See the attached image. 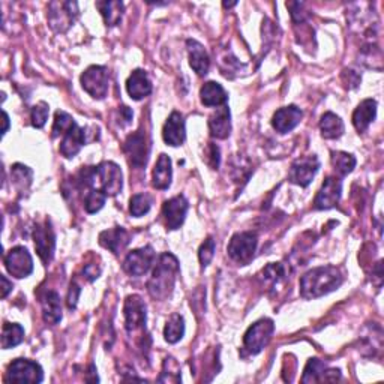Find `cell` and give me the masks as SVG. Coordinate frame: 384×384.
<instances>
[{
    "mask_svg": "<svg viewBox=\"0 0 384 384\" xmlns=\"http://www.w3.org/2000/svg\"><path fill=\"white\" fill-rule=\"evenodd\" d=\"M155 260H157V254H155L150 246L134 250L126 255L123 261V270L131 277H143L150 270Z\"/></svg>",
    "mask_w": 384,
    "mask_h": 384,
    "instance_id": "cell-8",
    "label": "cell"
},
{
    "mask_svg": "<svg viewBox=\"0 0 384 384\" xmlns=\"http://www.w3.org/2000/svg\"><path fill=\"white\" fill-rule=\"evenodd\" d=\"M86 144V131L80 128L77 123L72 125L69 130L63 135L60 143V153L65 158H74Z\"/></svg>",
    "mask_w": 384,
    "mask_h": 384,
    "instance_id": "cell-20",
    "label": "cell"
},
{
    "mask_svg": "<svg viewBox=\"0 0 384 384\" xmlns=\"http://www.w3.org/2000/svg\"><path fill=\"white\" fill-rule=\"evenodd\" d=\"M219 149L218 146H215L213 143H209V157H207V164L213 170H218L219 167Z\"/></svg>",
    "mask_w": 384,
    "mask_h": 384,
    "instance_id": "cell-41",
    "label": "cell"
},
{
    "mask_svg": "<svg viewBox=\"0 0 384 384\" xmlns=\"http://www.w3.org/2000/svg\"><path fill=\"white\" fill-rule=\"evenodd\" d=\"M302 117H304V113H302V110L297 108L296 105L282 107L275 114H273L272 126L275 128L279 134H287L295 130V128L300 123Z\"/></svg>",
    "mask_w": 384,
    "mask_h": 384,
    "instance_id": "cell-17",
    "label": "cell"
},
{
    "mask_svg": "<svg viewBox=\"0 0 384 384\" xmlns=\"http://www.w3.org/2000/svg\"><path fill=\"white\" fill-rule=\"evenodd\" d=\"M344 277L335 266L315 268L300 278V295L305 299H317L341 287Z\"/></svg>",
    "mask_w": 384,
    "mask_h": 384,
    "instance_id": "cell-1",
    "label": "cell"
},
{
    "mask_svg": "<svg viewBox=\"0 0 384 384\" xmlns=\"http://www.w3.org/2000/svg\"><path fill=\"white\" fill-rule=\"evenodd\" d=\"M320 131H322V135L327 140L340 139L344 134V122L335 113H324L322 116V121H320Z\"/></svg>",
    "mask_w": 384,
    "mask_h": 384,
    "instance_id": "cell-28",
    "label": "cell"
},
{
    "mask_svg": "<svg viewBox=\"0 0 384 384\" xmlns=\"http://www.w3.org/2000/svg\"><path fill=\"white\" fill-rule=\"evenodd\" d=\"M74 119H72L68 113L65 112H58L56 117H54V125H53V137H59V135H65V132L69 130V128L74 125Z\"/></svg>",
    "mask_w": 384,
    "mask_h": 384,
    "instance_id": "cell-36",
    "label": "cell"
},
{
    "mask_svg": "<svg viewBox=\"0 0 384 384\" xmlns=\"http://www.w3.org/2000/svg\"><path fill=\"white\" fill-rule=\"evenodd\" d=\"M200 99L206 107H222L227 104L228 95L216 81H207L200 90Z\"/></svg>",
    "mask_w": 384,
    "mask_h": 384,
    "instance_id": "cell-26",
    "label": "cell"
},
{
    "mask_svg": "<svg viewBox=\"0 0 384 384\" xmlns=\"http://www.w3.org/2000/svg\"><path fill=\"white\" fill-rule=\"evenodd\" d=\"M105 200H107V195L104 194L103 191L99 189H90L86 192V197H85V209L87 213H96L99 212L101 209L104 207L105 204Z\"/></svg>",
    "mask_w": 384,
    "mask_h": 384,
    "instance_id": "cell-35",
    "label": "cell"
},
{
    "mask_svg": "<svg viewBox=\"0 0 384 384\" xmlns=\"http://www.w3.org/2000/svg\"><path fill=\"white\" fill-rule=\"evenodd\" d=\"M185 335V320L179 314H173L164 329V338L170 344L179 342Z\"/></svg>",
    "mask_w": 384,
    "mask_h": 384,
    "instance_id": "cell-30",
    "label": "cell"
},
{
    "mask_svg": "<svg viewBox=\"0 0 384 384\" xmlns=\"http://www.w3.org/2000/svg\"><path fill=\"white\" fill-rule=\"evenodd\" d=\"M209 131L213 139L224 140L232 132V116L228 105L216 108V112L209 117Z\"/></svg>",
    "mask_w": 384,
    "mask_h": 384,
    "instance_id": "cell-19",
    "label": "cell"
},
{
    "mask_svg": "<svg viewBox=\"0 0 384 384\" xmlns=\"http://www.w3.org/2000/svg\"><path fill=\"white\" fill-rule=\"evenodd\" d=\"M44 380V371L40 363L29 359H15L8 367L5 381L20 384H38Z\"/></svg>",
    "mask_w": 384,
    "mask_h": 384,
    "instance_id": "cell-3",
    "label": "cell"
},
{
    "mask_svg": "<svg viewBox=\"0 0 384 384\" xmlns=\"http://www.w3.org/2000/svg\"><path fill=\"white\" fill-rule=\"evenodd\" d=\"M11 176L14 180V185L18 189H27L32 184V170L26 166H21V164H15L11 170Z\"/></svg>",
    "mask_w": 384,
    "mask_h": 384,
    "instance_id": "cell-34",
    "label": "cell"
},
{
    "mask_svg": "<svg viewBox=\"0 0 384 384\" xmlns=\"http://www.w3.org/2000/svg\"><path fill=\"white\" fill-rule=\"evenodd\" d=\"M5 268L14 278H27L33 272V260L24 246H15L5 255Z\"/></svg>",
    "mask_w": 384,
    "mask_h": 384,
    "instance_id": "cell-10",
    "label": "cell"
},
{
    "mask_svg": "<svg viewBox=\"0 0 384 384\" xmlns=\"http://www.w3.org/2000/svg\"><path fill=\"white\" fill-rule=\"evenodd\" d=\"M126 90L130 96L135 101H141L152 94V81L148 72L143 69H135L126 81Z\"/></svg>",
    "mask_w": 384,
    "mask_h": 384,
    "instance_id": "cell-21",
    "label": "cell"
},
{
    "mask_svg": "<svg viewBox=\"0 0 384 384\" xmlns=\"http://www.w3.org/2000/svg\"><path fill=\"white\" fill-rule=\"evenodd\" d=\"M149 141L143 131H137L128 137L123 144V152L130 159L131 166L137 168H143L148 164L149 158Z\"/></svg>",
    "mask_w": 384,
    "mask_h": 384,
    "instance_id": "cell-9",
    "label": "cell"
},
{
    "mask_svg": "<svg viewBox=\"0 0 384 384\" xmlns=\"http://www.w3.org/2000/svg\"><path fill=\"white\" fill-rule=\"evenodd\" d=\"M81 86L95 99H104L110 87V74L105 67H90L81 76Z\"/></svg>",
    "mask_w": 384,
    "mask_h": 384,
    "instance_id": "cell-7",
    "label": "cell"
},
{
    "mask_svg": "<svg viewBox=\"0 0 384 384\" xmlns=\"http://www.w3.org/2000/svg\"><path fill=\"white\" fill-rule=\"evenodd\" d=\"M341 378L340 369H329L326 363L320 359H311L306 365L304 377V383H318V381H336Z\"/></svg>",
    "mask_w": 384,
    "mask_h": 384,
    "instance_id": "cell-18",
    "label": "cell"
},
{
    "mask_svg": "<svg viewBox=\"0 0 384 384\" xmlns=\"http://www.w3.org/2000/svg\"><path fill=\"white\" fill-rule=\"evenodd\" d=\"M341 192H342L341 180L332 176L327 177L314 200V207L318 210H327L335 207L338 203H340Z\"/></svg>",
    "mask_w": 384,
    "mask_h": 384,
    "instance_id": "cell-15",
    "label": "cell"
},
{
    "mask_svg": "<svg viewBox=\"0 0 384 384\" xmlns=\"http://www.w3.org/2000/svg\"><path fill=\"white\" fill-rule=\"evenodd\" d=\"M263 275H264V279L272 282V286L275 287L278 286L281 281H284L286 278V269L282 264H275L272 263L269 264V266L263 270Z\"/></svg>",
    "mask_w": 384,
    "mask_h": 384,
    "instance_id": "cell-37",
    "label": "cell"
},
{
    "mask_svg": "<svg viewBox=\"0 0 384 384\" xmlns=\"http://www.w3.org/2000/svg\"><path fill=\"white\" fill-rule=\"evenodd\" d=\"M80 287L77 284H71L69 287V293H68V306L71 309H74L77 306L78 302V296H80Z\"/></svg>",
    "mask_w": 384,
    "mask_h": 384,
    "instance_id": "cell-42",
    "label": "cell"
},
{
    "mask_svg": "<svg viewBox=\"0 0 384 384\" xmlns=\"http://www.w3.org/2000/svg\"><path fill=\"white\" fill-rule=\"evenodd\" d=\"M42 317L45 323L58 324L62 320V304L56 291H47L41 299Z\"/></svg>",
    "mask_w": 384,
    "mask_h": 384,
    "instance_id": "cell-27",
    "label": "cell"
},
{
    "mask_svg": "<svg viewBox=\"0 0 384 384\" xmlns=\"http://www.w3.org/2000/svg\"><path fill=\"white\" fill-rule=\"evenodd\" d=\"M24 340V329L20 324L5 323L2 331V349L9 350L21 344Z\"/></svg>",
    "mask_w": 384,
    "mask_h": 384,
    "instance_id": "cell-31",
    "label": "cell"
},
{
    "mask_svg": "<svg viewBox=\"0 0 384 384\" xmlns=\"http://www.w3.org/2000/svg\"><path fill=\"white\" fill-rule=\"evenodd\" d=\"M173 179V168H171V159L167 157L166 153L159 155L157 161V166L153 168L152 175V185L157 189H168L171 185Z\"/></svg>",
    "mask_w": 384,
    "mask_h": 384,
    "instance_id": "cell-25",
    "label": "cell"
},
{
    "mask_svg": "<svg viewBox=\"0 0 384 384\" xmlns=\"http://www.w3.org/2000/svg\"><path fill=\"white\" fill-rule=\"evenodd\" d=\"M342 80L347 87L354 89V87H358L360 83V76L354 69H345L342 72Z\"/></svg>",
    "mask_w": 384,
    "mask_h": 384,
    "instance_id": "cell-40",
    "label": "cell"
},
{
    "mask_svg": "<svg viewBox=\"0 0 384 384\" xmlns=\"http://www.w3.org/2000/svg\"><path fill=\"white\" fill-rule=\"evenodd\" d=\"M49 113H50L49 104H45V103H38V104H36L32 108V114H30L32 125L35 128H42L45 125V122H47Z\"/></svg>",
    "mask_w": 384,
    "mask_h": 384,
    "instance_id": "cell-39",
    "label": "cell"
},
{
    "mask_svg": "<svg viewBox=\"0 0 384 384\" xmlns=\"http://www.w3.org/2000/svg\"><path fill=\"white\" fill-rule=\"evenodd\" d=\"M377 116V103L374 99H365L353 113V125L359 132L368 130Z\"/></svg>",
    "mask_w": 384,
    "mask_h": 384,
    "instance_id": "cell-24",
    "label": "cell"
},
{
    "mask_svg": "<svg viewBox=\"0 0 384 384\" xmlns=\"http://www.w3.org/2000/svg\"><path fill=\"white\" fill-rule=\"evenodd\" d=\"M318 168H320V161L317 159L315 155L304 157L291 164L288 180L291 184L305 188L311 184V182H313Z\"/></svg>",
    "mask_w": 384,
    "mask_h": 384,
    "instance_id": "cell-11",
    "label": "cell"
},
{
    "mask_svg": "<svg viewBox=\"0 0 384 384\" xmlns=\"http://www.w3.org/2000/svg\"><path fill=\"white\" fill-rule=\"evenodd\" d=\"M257 234L252 232H243V233H237L232 237L230 243H228V255H230L232 260L236 263L242 264H248L252 259L255 250H257Z\"/></svg>",
    "mask_w": 384,
    "mask_h": 384,
    "instance_id": "cell-5",
    "label": "cell"
},
{
    "mask_svg": "<svg viewBox=\"0 0 384 384\" xmlns=\"http://www.w3.org/2000/svg\"><path fill=\"white\" fill-rule=\"evenodd\" d=\"M179 275V261L173 254H161L153 269L152 278L148 282L149 295L157 300H166L175 290Z\"/></svg>",
    "mask_w": 384,
    "mask_h": 384,
    "instance_id": "cell-2",
    "label": "cell"
},
{
    "mask_svg": "<svg viewBox=\"0 0 384 384\" xmlns=\"http://www.w3.org/2000/svg\"><path fill=\"white\" fill-rule=\"evenodd\" d=\"M186 45H188L191 68L197 72V76L204 77L210 68V59L206 49L195 40H188Z\"/></svg>",
    "mask_w": 384,
    "mask_h": 384,
    "instance_id": "cell-23",
    "label": "cell"
},
{
    "mask_svg": "<svg viewBox=\"0 0 384 384\" xmlns=\"http://www.w3.org/2000/svg\"><path fill=\"white\" fill-rule=\"evenodd\" d=\"M35 248L44 263H49L53 259L54 246H56V237H54L53 228L47 221L44 225H36L33 230Z\"/></svg>",
    "mask_w": 384,
    "mask_h": 384,
    "instance_id": "cell-14",
    "label": "cell"
},
{
    "mask_svg": "<svg viewBox=\"0 0 384 384\" xmlns=\"http://www.w3.org/2000/svg\"><path fill=\"white\" fill-rule=\"evenodd\" d=\"M96 8L99 9L101 15L104 17L107 26H117L122 20L123 15V3L114 2V0H105V2H96Z\"/></svg>",
    "mask_w": 384,
    "mask_h": 384,
    "instance_id": "cell-29",
    "label": "cell"
},
{
    "mask_svg": "<svg viewBox=\"0 0 384 384\" xmlns=\"http://www.w3.org/2000/svg\"><path fill=\"white\" fill-rule=\"evenodd\" d=\"M3 122H5V128H3V135L8 132V128H9V116L6 112H3Z\"/></svg>",
    "mask_w": 384,
    "mask_h": 384,
    "instance_id": "cell-45",
    "label": "cell"
},
{
    "mask_svg": "<svg viewBox=\"0 0 384 384\" xmlns=\"http://www.w3.org/2000/svg\"><path fill=\"white\" fill-rule=\"evenodd\" d=\"M162 139L168 146H173V148H177V146L184 144L186 139L185 119L179 112H173L167 119L162 130Z\"/></svg>",
    "mask_w": 384,
    "mask_h": 384,
    "instance_id": "cell-16",
    "label": "cell"
},
{
    "mask_svg": "<svg viewBox=\"0 0 384 384\" xmlns=\"http://www.w3.org/2000/svg\"><path fill=\"white\" fill-rule=\"evenodd\" d=\"M188 207V200L184 195H177L164 203L162 216L166 219V227L168 230H177V228H180L186 218Z\"/></svg>",
    "mask_w": 384,
    "mask_h": 384,
    "instance_id": "cell-12",
    "label": "cell"
},
{
    "mask_svg": "<svg viewBox=\"0 0 384 384\" xmlns=\"http://www.w3.org/2000/svg\"><path fill=\"white\" fill-rule=\"evenodd\" d=\"M215 241L212 239V237H207V239L203 242V245L200 246V251H198V259H200V263H201V268H207L210 261H212L213 255H215Z\"/></svg>",
    "mask_w": 384,
    "mask_h": 384,
    "instance_id": "cell-38",
    "label": "cell"
},
{
    "mask_svg": "<svg viewBox=\"0 0 384 384\" xmlns=\"http://www.w3.org/2000/svg\"><path fill=\"white\" fill-rule=\"evenodd\" d=\"M332 166L340 176H347L356 167V158L347 152H332Z\"/></svg>",
    "mask_w": 384,
    "mask_h": 384,
    "instance_id": "cell-32",
    "label": "cell"
},
{
    "mask_svg": "<svg viewBox=\"0 0 384 384\" xmlns=\"http://www.w3.org/2000/svg\"><path fill=\"white\" fill-rule=\"evenodd\" d=\"M99 243L114 255H119L130 243V233L122 227H114L99 234Z\"/></svg>",
    "mask_w": 384,
    "mask_h": 384,
    "instance_id": "cell-22",
    "label": "cell"
},
{
    "mask_svg": "<svg viewBox=\"0 0 384 384\" xmlns=\"http://www.w3.org/2000/svg\"><path fill=\"white\" fill-rule=\"evenodd\" d=\"M125 327L128 332H135L146 324V305L140 296H130L125 300Z\"/></svg>",
    "mask_w": 384,
    "mask_h": 384,
    "instance_id": "cell-13",
    "label": "cell"
},
{
    "mask_svg": "<svg viewBox=\"0 0 384 384\" xmlns=\"http://www.w3.org/2000/svg\"><path fill=\"white\" fill-rule=\"evenodd\" d=\"M99 273H101V270H99V268L95 266V264H87V266L85 268V275L87 277L89 281L96 279L99 277Z\"/></svg>",
    "mask_w": 384,
    "mask_h": 384,
    "instance_id": "cell-43",
    "label": "cell"
},
{
    "mask_svg": "<svg viewBox=\"0 0 384 384\" xmlns=\"http://www.w3.org/2000/svg\"><path fill=\"white\" fill-rule=\"evenodd\" d=\"M0 279H2V284H3V287H2V297L5 299V297L8 296V293L12 290V284H11V282H9V281L6 279V277H3V275L0 277Z\"/></svg>",
    "mask_w": 384,
    "mask_h": 384,
    "instance_id": "cell-44",
    "label": "cell"
},
{
    "mask_svg": "<svg viewBox=\"0 0 384 384\" xmlns=\"http://www.w3.org/2000/svg\"><path fill=\"white\" fill-rule=\"evenodd\" d=\"M273 331H275V324L269 318H261L257 323H254L243 338L246 351L250 354H259L263 349H266L272 340Z\"/></svg>",
    "mask_w": 384,
    "mask_h": 384,
    "instance_id": "cell-4",
    "label": "cell"
},
{
    "mask_svg": "<svg viewBox=\"0 0 384 384\" xmlns=\"http://www.w3.org/2000/svg\"><path fill=\"white\" fill-rule=\"evenodd\" d=\"M152 207V197L148 194H135L130 201V212L134 218H141L149 213Z\"/></svg>",
    "mask_w": 384,
    "mask_h": 384,
    "instance_id": "cell-33",
    "label": "cell"
},
{
    "mask_svg": "<svg viewBox=\"0 0 384 384\" xmlns=\"http://www.w3.org/2000/svg\"><path fill=\"white\" fill-rule=\"evenodd\" d=\"M78 17V5L76 2H53L49 6V23L58 33L67 32Z\"/></svg>",
    "mask_w": 384,
    "mask_h": 384,
    "instance_id": "cell-6",
    "label": "cell"
}]
</instances>
